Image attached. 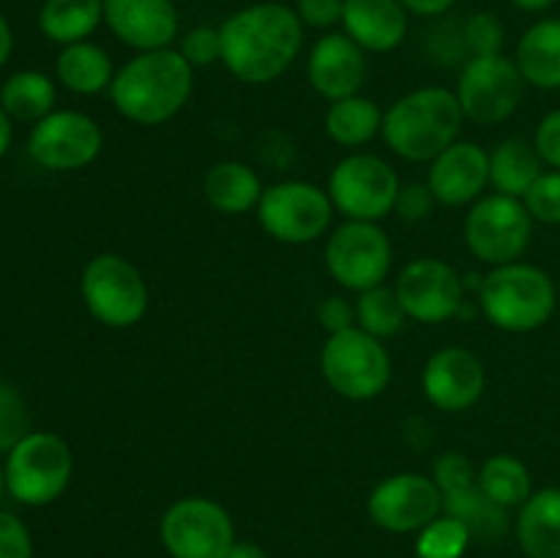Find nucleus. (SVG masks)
I'll list each match as a JSON object with an SVG mask.
<instances>
[{"label": "nucleus", "instance_id": "obj_5", "mask_svg": "<svg viewBox=\"0 0 560 558\" xmlns=\"http://www.w3.org/2000/svg\"><path fill=\"white\" fill-rule=\"evenodd\" d=\"M9 496L22 507H47L58 501L74 474V454L55 432L31 430L5 454Z\"/></svg>", "mask_w": 560, "mask_h": 558}, {"label": "nucleus", "instance_id": "obj_12", "mask_svg": "<svg viewBox=\"0 0 560 558\" xmlns=\"http://www.w3.org/2000/svg\"><path fill=\"white\" fill-rule=\"evenodd\" d=\"M392 239L377 222L345 219L326 241V268L339 288L364 293L386 284L392 271Z\"/></svg>", "mask_w": 560, "mask_h": 558}, {"label": "nucleus", "instance_id": "obj_18", "mask_svg": "<svg viewBox=\"0 0 560 558\" xmlns=\"http://www.w3.org/2000/svg\"><path fill=\"white\" fill-rule=\"evenodd\" d=\"M427 186L441 206H474L490 186V153L476 142L457 140L432 159Z\"/></svg>", "mask_w": 560, "mask_h": 558}, {"label": "nucleus", "instance_id": "obj_3", "mask_svg": "<svg viewBox=\"0 0 560 558\" xmlns=\"http://www.w3.org/2000/svg\"><path fill=\"white\" fill-rule=\"evenodd\" d=\"M463 107L457 93L441 85L416 88L383 113V140L405 162L430 164L459 140Z\"/></svg>", "mask_w": 560, "mask_h": 558}, {"label": "nucleus", "instance_id": "obj_2", "mask_svg": "<svg viewBox=\"0 0 560 558\" xmlns=\"http://www.w3.org/2000/svg\"><path fill=\"white\" fill-rule=\"evenodd\" d=\"M195 91V69L178 49L137 53L129 63L115 71L109 85L113 107L126 120L140 126L167 124L180 113Z\"/></svg>", "mask_w": 560, "mask_h": 558}, {"label": "nucleus", "instance_id": "obj_21", "mask_svg": "<svg viewBox=\"0 0 560 558\" xmlns=\"http://www.w3.org/2000/svg\"><path fill=\"white\" fill-rule=\"evenodd\" d=\"M342 27L364 53H392L408 38L410 14L399 0H345Z\"/></svg>", "mask_w": 560, "mask_h": 558}, {"label": "nucleus", "instance_id": "obj_39", "mask_svg": "<svg viewBox=\"0 0 560 558\" xmlns=\"http://www.w3.org/2000/svg\"><path fill=\"white\" fill-rule=\"evenodd\" d=\"M0 558H33L31 528L5 509H0Z\"/></svg>", "mask_w": 560, "mask_h": 558}, {"label": "nucleus", "instance_id": "obj_19", "mask_svg": "<svg viewBox=\"0 0 560 558\" xmlns=\"http://www.w3.org/2000/svg\"><path fill=\"white\" fill-rule=\"evenodd\" d=\"M104 22L137 53L173 47L180 27L173 0H104Z\"/></svg>", "mask_w": 560, "mask_h": 558}, {"label": "nucleus", "instance_id": "obj_47", "mask_svg": "<svg viewBox=\"0 0 560 558\" xmlns=\"http://www.w3.org/2000/svg\"><path fill=\"white\" fill-rule=\"evenodd\" d=\"M11 140H14V126H11V118L3 113V107H0V159L11 148Z\"/></svg>", "mask_w": 560, "mask_h": 558}, {"label": "nucleus", "instance_id": "obj_16", "mask_svg": "<svg viewBox=\"0 0 560 558\" xmlns=\"http://www.w3.org/2000/svg\"><path fill=\"white\" fill-rule=\"evenodd\" d=\"M366 512L377 528L388 534H419L427 523L443 514V492L424 474H394L377 481L370 492Z\"/></svg>", "mask_w": 560, "mask_h": 558}, {"label": "nucleus", "instance_id": "obj_8", "mask_svg": "<svg viewBox=\"0 0 560 558\" xmlns=\"http://www.w3.org/2000/svg\"><path fill=\"white\" fill-rule=\"evenodd\" d=\"M534 235V217L520 197L492 195L479 197L465 217V244L470 255L487 266H506L525 255Z\"/></svg>", "mask_w": 560, "mask_h": 558}, {"label": "nucleus", "instance_id": "obj_13", "mask_svg": "<svg viewBox=\"0 0 560 558\" xmlns=\"http://www.w3.org/2000/svg\"><path fill=\"white\" fill-rule=\"evenodd\" d=\"M523 91L525 80L517 63L498 53L468 58V63L459 71L454 93H457L465 120H474L479 126H498L517 113Z\"/></svg>", "mask_w": 560, "mask_h": 558}, {"label": "nucleus", "instance_id": "obj_9", "mask_svg": "<svg viewBox=\"0 0 560 558\" xmlns=\"http://www.w3.org/2000/svg\"><path fill=\"white\" fill-rule=\"evenodd\" d=\"M334 202L326 189L310 181H279L257 202L260 228L282 244L301 246L323 239L331 228Z\"/></svg>", "mask_w": 560, "mask_h": 558}, {"label": "nucleus", "instance_id": "obj_41", "mask_svg": "<svg viewBox=\"0 0 560 558\" xmlns=\"http://www.w3.org/2000/svg\"><path fill=\"white\" fill-rule=\"evenodd\" d=\"M432 206H435V197H432L427 181L424 184H402L397 202H394V213L405 222H421V219L430 217Z\"/></svg>", "mask_w": 560, "mask_h": 558}, {"label": "nucleus", "instance_id": "obj_32", "mask_svg": "<svg viewBox=\"0 0 560 558\" xmlns=\"http://www.w3.org/2000/svg\"><path fill=\"white\" fill-rule=\"evenodd\" d=\"M405 321H410V317L402 310V301L394 288L377 284V288L359 293V299H355V326L364 328L372 337H397L405 328Z\"/></svg>", "mask_w": 560, "mask_h": 558}, {"label": "nucleus", "instance_id": "obj_4", "mask_svg": "<svg viewBox=\"0 0 560 558\" xmlns=\"http://www.w3.org/2000/svg\"><path fill=\"white\" fill-rule=\"evenodd\" d=\"M479 306L481 315L501 332H534L556 312V284L539 266L514 260L495 266L481 279Z\"/></svg>", "mask_w": 560, "mask_h": 558}, {"label": "nucleus", "instance_id": "obj_45", "mask_svg": "<svg viewBox=\"0 0 560 558\" xmlns=\"http://www.w3.org/2000/svg\"><path fill=\"white\" fill-rule=\"evenodd\" d=\"M11 49H14V33H11L9 20H5V16L0 14V69H3V66L9 63Z\"/></svg>", "mask_w": 560, "mask_h": 558}, {"label": "nucleus", "instance_id": "obj_7", "mask_svg": "<svg viewBox=\"0 0 560 558\" xmlns=\"http://www.w3.org/2000/svg\"><path fill=\"white\" fill-rule=\"evenodd\" d=\"M82 304L107 328H131L145 317L151 293L140 268L124 255L102 252L91 257L80 277Z\"/></svg>", "mask_w": 560, "mask_h": 558}, {"label": "nucleus", "instance_id": "obj_23", "mask_svg": "<svg viewBox=\"0 0 560 558\" xmlns=\"http://www.w3.org/2000/svg\"><path fill=\"white\" fill-rule=\"evenodd\" d=\"M517 542L528 558H560V487L530 492L517 514Z\"/></svg>", "mask_w": 560, "mask_h": 558}, {"label": "nucleus", "instance_id": "obj_42", "mask_svg": "<svg viewBox=\"0 0 560 558\" xmlns=\"http://www.w3.org/2000/svg\"><path fill=\"white\" fill-rule=\"evenodd\" d=\"M534 146L539 151L541 162L560 170V109H552L541 118V124L536 126Z\"/></svg>", "mask_w": 560, "mask_h": 558}, {"label": "nucleus", "instance_id": "obj_17", "mask_svg": "<svg viewBox=\"0 0 560 558\" xmlns=\"http://www.w3.org/2000/svg\"><path fill=\"white\" fill-rule=\"evenodd\" d=\"M427 403L443 414L474 408L487 388V372L479 356L468 348H441L427 359L421 372Z\"/></svg>", "mask_w": 560, "mask_h": 558}, {"label": "nucleus", "instance_id": "obj_27", "mask_svg": "<svg viewBox=\"0 0 560 558\" xmlns=\"http://www.w3.org/2000/svg\"><path fill=\"white\" fill-rule=\"evenodd\" d=\"M104 22V0H44L38 27L49 42L69 47L88 42Z\"/></svg>", "mask_w": 560, "mask_h": 558}, {"label": "nucleus", "instance_id": "obj_36", "mask_svg": "<svg viewBox=\"0 0 560 558\" xmlns=\"http://www.w3.org/2000/svg\"><path fill=\"white\" fill-rule=\"evenodd\" d=\"M178 53L184 55V60L191 69H206V66H213L217 60L222 63V33H219V27L211 25L191 27L180 38Z\"/></svg>", "mask_w": 560, "mask_h": 558}, {"label": "nucleus", "instance_id": "obj_25", "mask_svg": "<svg viewBox=\"0 0 560 558\" xmlns=\"http://www.w3.org/2000/svg\"><path fill=\"white\" fill-rule=\"evenodd\" d=\"M55 77L66 91L77 93V96H96L113 85V58L107 55V49L93 42L69 44L60 49L58 60H55Z\"/></svg>", "mask_w": 560, "mask_h": 558}, {"label": "nucleus", "instance_id": "obj_44", "mask_svg": "<svg viewBox=\"0 0 560 558\" xmlns=\"http://www.w3.org/2000/svg\"><path fill=\"white\" fill-rule=\"evenodd\" d=\"M413 16H443L457 0H399Z\"/></svg>", "mask_w": 560, "mask_h": 558}, {"label": "nucleus", "instance_id": "obj_24", "mask_svg": "<svg viewBox=\"0 0 560 558\" xmlns=\"http://www.w3.org/2000/svg\"><path fill=\"white\" fill-rule=\"evenodd\" d=\"M520 74L541 91L560 88V20H539L523 33L514 55Z\"/></svg>", "mask_w": 560, "mask_h": 558}, {"label": "nucleus", "instance_id": "obj_28", "mask_svg": "<svg viewBox=\"0 0 560 558\" xmlns=\"http://www.w3.org/2000/svg\"><path fill=\"white\" fill-rule=\"evenodd\" d=\"M55 102H58V88L52 77L36 69L16 71L0 88V107L11 120H20V124H38L49 113H55Z\"/></svg>", "mask_w": 560, "mask_h": 558}, {"label": "nucleus", "instance_id": "obj_38", "mask_svg": "<svg viewBox=\"0 0 560 558\" xmlns=\"http://www.w3.org/2000/svg\"><path fill=\"white\" fill-rule=\"evenodd\" d=\"M523 202L536 222L560 224V170L541 173L528 195L523 197Z\"/></svg>", "mask_w": 560, "mask_h": 558}, {"label": "nucleus", "instance_id": "obj_22", "mask_svg": "<svg viewBox=\"0 0 560 558\" xmlns=\"http://www.w3.org/2000/svg\"><path fill=\"white\" fill-rule=\"evenodd\" d=\"M262 191L266 189H262L257 170L244 162H235V159L213 164L202 181V195H206L208 206L228 217L257 211Z\"/></svg>", "mask_w": 560, "mask_h": 558}, {"label": "nucleus", "instance_id": "obj_1", "mask_svg": "<svg viewBox=\"0 0 560 558\" xmlns=\"http://www.w3.org/2000/svg\"><path fill=\"white\" fill-rule=\"evenodd\" d=\"M222 63L246 85H268L299 60L304 25L290 5L252 3L219 25Z\"/></svg>", "mask_w": 560, "mask_h": 558}, {"label": "nucleus", "instance_id": "obj_20", "mask_svg": "<svg viewBox=\"0 0 560 558\" xmlns=\"http://www.w3.org/2000/svg\"><path fill=\"white\" fill-rule=\"evenodd\" d=\"M306 77L328 102L355 96L366 80V53L348 33H326L310 49Z\"/></svg>", "mask_w": 560, "mask_h": 558}, {"label": "nucleus", "instance_id": "obj_10", "mask_svg": "<svg viewBox=\"0 0 560 558\" xmlns=\"http://www.w3.org/2000/svg\"><path fill=\"white\" fill-rule=\"evenodd\" d=\"M399 186L402 184L386 159L375 153H348L328 175L326 191L334 202V211L342 213L345 219L381 222L394 213Z\"/></svg>", "mask_w": 560, "mask_h": 558}, {"label": "nucleus", "instance_id": "obj_31", "mask_svg": "<svg viewBox=\"0 0 560 558\" xmlns=\"http://www.w3.org/2000/svg\"><path fill=\"white\" fill-rule=\"evenodd\" d=\"M443 512L452 514V518L463 520L470 528V534L479 536V539H498V536L506 534L509 528V509L498 507L495 501L481 492L479 485L468 487V490L448 492L443 496Z\"/></svg>", "mask_w": 560, "mask_h": 558}, {"label": "nucleus", "instance_id": "obj_49", "mask_svg": "<svg viewBox=\"0 0 560 558\" xmlns=\"http://www.w3.org/2000/svg\"><path fill=\"white\" fill-rule=\"evenodd\" d=\"M5 492H9V485H5V465L0 463V501H3Z\"/></svg>", "mask_w": 560, "mask_h": 558}, {"label": "nucleus", "instance_id": "obj_14", "mask_svg": "<svg viewBox=\"0 0 560 558\" xmlns=\"http://www.w3.org/2000/svg\"><path fill=\"white\" fill-rule=\"evenodd\" d=\"M104 148V131L91 115L80 109H55L33 124L27 135V156L52 173L85 170Z\"/></svg>", "mask_w": 560, "mask_h": 558}, {"label": "nucleus", "instance_id": "obj_40", "mask_svg": "<svg viewBox=\"0 0 560 558\" xmlns=\"http://www.w3.org/2000/svg\"><path fill=\"white\" fill-rule=\"evenodd\" d=\"M293 11L304 27L331 31L334 25H342L345 0H295Z\"/></svg>", "mask_w": 560, "mask_h": 558}, {"label": "nucleus", "instance_id": "obj_26", "mask_svg": "<svg viewBox=\"0 0 560 558\" xmlns=\"http://www.w3.org/2000/svg\"><path fill=\"white\" fill-rule=\"evenodd\" d=\"M541 173L545 170H541L539 151L523 137H509L490 153V186L501 195L523 200Z\"/></svg>", "mask_w": 560, "mask_h": 558}, {"label": "nucleus", "instance_id": "obj_30", "mask_svg": "<svg viewBox=\"0 0 560 558\" xmlns=\"http://www.w3.org/2000/svg\"><path fill=\"white\" fill-rule=\"evenodd\" d=\"M476 485L481 487L490 501H495L498 507L514 509L523 507L530 498V470L523 460H517L514 454H492L481 463L479 479Z\"/></svg>", "mask_w": 560, "mask_h": 558}, {"label": "nucleus", "instance_id": "obj_11", "mask_svg": "<svg viewBox=\"0 0 560 558\" xmlns=\"http://www.w3.org/2000/svg\"><path fill=\"white\" fill-rule=\"evenodd\" d=\"M159 536L170 558H228L235 545V525L219 501L186 496L162 514Z\"/></svg>", "mask_w": 560, "mask_h": 558}, {"label": "nucleus", "instance_id": "obj_37", "mask_svg": "<svg viewBox=\"0 0 560 558\" xmlns=\"http://www.w3.org/2000/svg\"><path fill=\"white\" fill-rule=\"evenodd\" d=\"M432 479H435L438 490H441L443 496H448V492H459L474 487L476 479H479V470H476V465L470 463L463 452H443L441 457L432 463Z\"/></svg>", "mask_w": 560, "mask_h": 558}, {"label": "nucleus", "instance_id": "obj_33", "mask_svg": "<svg viewBox=\"0 0 560 558\" xmlns=\"http://www.w3.org/2000/svg\"><path fill=\"white\" fill-rule=\"evenodd\" d=\"M474 534L463 520L452 514H438L432 523L416 534V556L419 558H463L468 553Z\"/></svg>", "mask_w": 560, "mask_h": 558}, {"label": "nucleus", "instance_id": "obj_29", "mask_svg": "<svg viewBox=\"0 0 560 558\" xmlns=\"http://www.w3.org/2000/svg\"><path fill=\"white\" fill-rule=\"evenodd\" d=\"M383 129V113L372 98L355 96L331 102L326 113V135L342 148H361Z\"/></svg>", "mask_w": 560, "mask_h": 558}, {"label": "nucleus", "instance_id": "obj_35", "mask_svg": "<svg viewBox=\"0 0 560 558\" xmlns=\"http://www.w3.org/2000/svg\"><path fill=\"white\" fill-rule=\"evenodd\" d=\"M459 38H463V47L468 49L470 58H479V55L501 53L506 31H503V22L492 11H479V14H470L463 22Z\"/></svg>", "mask_w": 560, "mask_h": 558}, {"label": "nucleus", "instance_id": "obj_15", "mask_svg": "<svg viewBox=\"0 0 560 558\" xmlns=\"http://www.w3.org/2000/svg\"><path fill=\"white\" fill-rule=\"evenodd\" d=\"M402 310L410 321L438 326L463 312L465 282L457 268L438 257H419L399 271L397 284Z\"/></svg>", "mask_w": 560, "mask_h": 558}, {"label": "nucleus", "instance_id": "obj_48", "mask_svg": "<svg viewBox=\"0 0 560 558\" xmlns=\"http://www.w3.org/2000/svg\"><path fill=\"white\" fill-rule=\"evenodd\" d=\"M514 9L520 11H528V14H539V11H547L550 9L556 0H512Z\"/></svg>", "mask_w": 560, "mask_h": 558}, {"label": "nucleus", "instance_id": "obj_43", "mask_svg": "<svg viewBox=\"0 0 560 558\" xmlns=\"http://www.w3.org/2000/svg\"><path fill=\"white\" fill-rule=\"evenodd\" d=\"M317 321L328 334L345 332V328L355 326V306H350L342 295H328L317 304Z\"/></svg>", "mask_w": 560, "mask_h": 558}, {"label": "nucleus", "instance_id": "obj_6", "mask_svg": "<svg viewBox=\"0 0 560 558\" xmlns=\"http://www.w3.org/2000/svg\"><path fill=\"white\" fill-rule=\"evenodd\" d=\"M320 370L339 397L366 403L381 397L392 383V356L383 339L350 326L345 332L328 334L320 353Z\"/></svg>", "mask_w": 560, "mask_h": 558}, {"label": "nucleus", "instance_id": "obj_46", "mask_svg": "<svg viewBox=\"0 0 560 558\" xmlns=\"http://www.w3.org/2000/svg\"><path fill=\"white\" fill-rule=\"evenodd\" d=\"M228 558H268V556L260 545H255V542L235 539V545L230 547Z\"/></svg>", "mask_w": 560, "mask_h": 558}, {"label": "nucleus", "instance_id": "obj_34", "mask_svg": "<svg viewBox=\"0 0 560 558\" xmlns=\"http://www.w3.org/2000/svg\"><path fill=\"white\" fill-rule=\"evenodd\" d=\"M31 430V414H27L25 399L0 375V454H9Z\"/></svg>", "mask_w": 560, "mask_h": 558}]
</instances>
